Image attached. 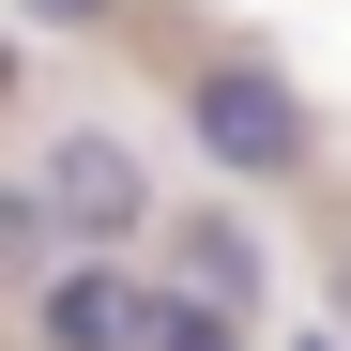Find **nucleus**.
Here are the masks:
<instances>
[{"mask_svg": "<svg viewBox=\"0 0 351 351\" xmlns=\"http://www.w3.org/2000/svg\"><path fill=\"white\" fill-rule=\"evenodd\" d=\"M138 214H153V168H138V138H123V123H77V138H46L31 199H16V229H31V245L62 229L77 260H123V245H138Z\"/></svg>", "mask_w": 351, "mask_h": 351, "instance_id": "f257e3e1", "label": "nucleus"}, {"mask_svg": "<svg viewBox=\"0 0 351 351\" xmlns=\"http://www.w3.org/2000/svg\"><path fill=\"white\" fill-rule=\"evenodd\" d=\"M199 153L214 168H245V184H306V153H321V123H306V92H290L275 62H199Z\"/></svg>", "mask_w": 351, "mask_h": 351, "instance_id": "f03ea898", "label": "nucleus"}, {"mask_svg": "<svg viewBox=\"0 0 351 351\" xmlns=\"http://www.w3.org/2000/svg\"><path fill=\"white\" fill-rule=\"evenodd\" d=\"M31 336L46 351H153L168 336V290L123 275V260H62V275L31 290Z\"/></svg>", "mask_w": 351, "mask_h": 351, "instance_id": "7ed1b4c3", "label": "nucleus"}, {"mask_svg": "<svg viewBox=\"0 0 351 351\" xmlns=\"http://www.w3.org/2000/svg\"><path fill=\"white\" fill-rule=\"evenodd\" d=\"M245 290H260V245H245L229 214H199V229H184V306H245Z\"/></svg>", "mask_w": 351, "mask_h": 351, "instance_id": "20e7f679", "label": "nucleus"}, {"mask_svg": "<svg viewBox=\"0 0 351 351\" xmlns=\"http://www.w3.org/2000/svg\"><path fill=\"white\" fill-rule=\"evenodd\" d=\"M153 351H229V306H184V290H168V336Z\"/></svg>", "mask_w": 351, "mask_h": 351, "instance_id": "39448f33", "label": "nucleus"}, {"mask_svg": "<svg viewBox=\"0 0 351 351\" xmlns=\"http://www.w3.org/2000/svg\"><path fill=\"white\" fill-rule=\"evenodd\" d=\"M16 16H46V31H92V16H107V0H16Z\"/></svg>", "mask_w": 351, "mask_h": 351, "instance_id": "423d86ee", "label": "nucleus"}, {"mask_svg": "<svg viewBox=\"0 0 351 351\" xmlns=\"http://www.w3.org/2000/svg\"><path fill=\"white\" fill-rule=\"evenodd\" d=\"M336 336H351V260H336Z\"/></svg>", "mask_w": 351, "mask_h": 351, "instance_id": "0eeeda50", "label": "nucleus"}, {"mask_svg": "<svg viewBox=\"0 0 351 351\" xmlns=\"http://www.w3.org/2000/svg\"><path fill=\"white\" fill-rule=\"evenodd\" d=\"M306 351H351V336H306Z\"/></svg>", "mask_w": 351, "mask_h": 351, "instance_id": "6e6552de", "label": "nucleus"}]
</instances>
